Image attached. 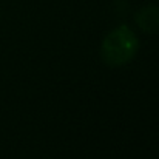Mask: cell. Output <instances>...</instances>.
<instances>
[{"mask_svg": "<svg viewBox=\"0 0 159 159\" xmlns=\"http://www.w3.org/2000/svg\"><path fill=\"white\" fill-rule=\"evenodd\" d=\"M138 48L139 40L136 34L127 25H120L107 34L101 47V57L110 66H122L133 60Z\"/></svg>", "mask_w": 159, "mask_h": 159, "instance_id": "obj_1", "label": "cell"}, {"mask_svg": "<svg viewBox=\"0 0 159 159\" xmlns=\"http://www.w3.org/2000/svg\"><path fill=\"white\" fill-rule=\"evenodd\" d=\"M134 22L138 28L147 34L159 33V6L158 5L142 6L134 14Z\"/></svg>", "mask_w": 159, "mask_h": 159, "instance_id": "obj_2", "label": "cell"}]
</instances>
